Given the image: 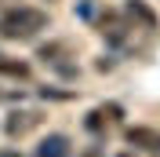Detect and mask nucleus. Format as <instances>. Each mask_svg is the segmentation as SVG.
<instances>
[{"label":"nucleus","instance_id":"1","mask_svg":"<svg viewBox=\"0 0 160 157\" xmlns=\"http://www.w3.org/2000/svg\"><path fill=\"white\" fill-rule=\"evenodd\" d=\"M48 30V11L33 4H8L0 8V40H33Z\"/></svg>","mask_w":160,"mask_h":157},{"label":"nucleus","instance_id":"2","mask_svg":"<svg viewBox=\"0 0 160 157\" xmlns=\"http://www.w3.org/2000/svg\"><path fill=\"white\" fill-rule=\"evenodd\" d=\"M131 30H135L131 19H128V15H120V11H106V15L98 19V33L109 40V44H124V40L131 37Z\"/></svg>","mask_w":160,"mask_h":157},{"label":"nucleus","instance_id":"3","mask_svg":"<svg viewBox=\"0 0 160 157\" xmlns=\"http://www.w3.org/2000/svg\"><path fill=\"white\" fill-rule=\"evenodd\" d=\"M124 15L131 19L135 30H146V33H153L160 26V22H157V11L146 4V0H128V4H124Z\"/></svg>","mask_w":160,"mask_h":157},{"label":"nucleus","instance_id":"4","mask_svg":"<svg viewBox=\"0 0 160 157\" xmlns=\"http://www.w3.org/2000/svg\"><path fill=\"white\" fill-rule=\"evenodd\" d=\"M124 139H128L131 146L153 150V154L160 150V132H157V128H146V124H135V128H128V132H124Z\"/></svg>","mask_w":160,"mask_h":157},{"label":"nucleus","instance_id":"5","mask_svg":"<svg viewBox=\"0 0 160 157\" xmlns=\"http://www.w3.org/2000/svg\"><path fill=\"white\" fill-rule=\"evenodd\" d=\"M37 124H40L37 113H18V110H15V113L8 117V124H4V128H8L11 139H18V135H26V132H29V128H37Z\"/></svg>","mask_w":160,"mask_h":157},{"label":"nucleus","instance_id":"6","mask_svg":"<svg viewBox=\"0 0 160 157\" xmlns=\"http://www.w3.org/2000/svg\"><path fill=\"white\" fill-rule=\"evenodd\" d=\"M37 55H40L44 62H51V66H58L62 73H73V66H66V62H62L66 55H69V48H66V44H58V40H55V44H44Z\"/></svg>","mask_w":160,"mask_h":157},{"label":"nucleus","instance_id":"7","mask_svg":"<svg viewBox=\"0 0 160 157\" xmlns=\"http://www.w3.org/2000/svg\"><path fill=\"white\" fill-rule=\"evenodd\" d=\"M37 157H69V139H66V135L44 139V143H40V150H37Z\"/></svg>","mask_w":160,"mask_h":157},{"label":"nucleus","instance_id":"8","mask_svg":"<svg viewBox=\"0 0 160 157\" xmlns=\"http://www.w3.org/2000/svg\"><path fill=\"white\" fill-rule=\"evenodd\" d=\"M0 73L4 77H15V80H29V62H22V59H8V55H0Z\"/></svg>","mask_w":160,"mask_h":157},{"label":"nucleus","instance_id":"9","mask_svg":"<svg viewBox=\"0 0 160 157\" xmlns=\"http://www.w3.org/2000/svg\"><path fill=\"white\" fill-rule=\"evenodd\" d=\"M88 128H91V132H98V128H102V110H95V113H88Z\"/></svg>","mask_w":160,"mask_h":157},{"label":"nucleus","instance_id":"10","mask_svg":"<svg viewBox=\"0 0 160 157\" xmlns=\"http://www.w3.org/2000/svg\"><path fill=\"white\" fill-rule=\"evenodd\" d=\"M84 157H98V150H88V154H84Z\"/></svg>","mask_w":160,"mask_h":157},{"label":"nucleus","instance_id":"11","mask_svg":"<svg viewBox=\"0 0 160 157\" xmlns=\"http://www.w3.org/2000/svg\"><path fill=\"white\" fill-rule=\"evenodd\" d=\"M117 157H135V154H128V150H124V154H117Z\"/></svg>","mask_w":160,"mask_h":157}]
</instances>
